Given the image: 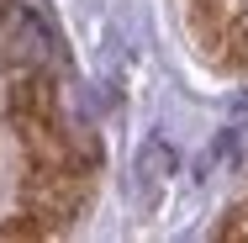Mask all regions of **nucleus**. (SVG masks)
<instances>
[{
	"mask_svg": "<svg viewBox=\"0 0 248 243\" xmlns=\"http://www.w3.org/2000/svg\"><path fill=\"white\" fill-rule=\"evenodd\" d=\"M0 43H5V69H53V64H58L53 32L27 5H11V16H5V27H0Z\"/></svg>",
	"mask_w": 248,
	"mask_h": 243,
	"instance_id": "f257e3e1",
	"label": "nucleus"
},
{
	"mask_svg": "<svg viewBox=\"0 0 248 243\" xmlns=\"http://www.w3.org/2000/svg\"><path fill=\"white\" fill-rule=\"evenodd\" d=\"M11 122H58V80L53 69H11Z\"/></svg>",
	"mask_w": 248,
	"mask_h": 243,
	"instance_id": "f03ea898",
	"label": "nucleus"
},
{
	"mask_svg": "<svg viewBox=\"0 0 248 243\" xmlns=\"http://www.w3.org/2000/svg\"><path fill=\"white\" fill-rule=\"evenodd\" d=\"M169 175H174V148L164 143V138H148L143 159H138V191H143V206L158 201V191H164Z\"/></svg>",
	"mask_w": 248,
	"mask_h": 243,
	"instance_id": "7ed1b4c3",
	"label": "nucleus"
},
{
	"mask_svg": "<svg viewBox=\"0 0 248 243\" xmlns=\"http://www.w3.org/2000/svg\"><path fill=\"white\" fill-rule=\"evenodd\" d=\"M217 238H248V201L227 217V222H222V227H217Z\"/></svg>",
	"mask_w": 248,
	"mask_h": 243,
	"instance_id": "20e7f679",
	"label": "nucleus"
}]
</instances>
